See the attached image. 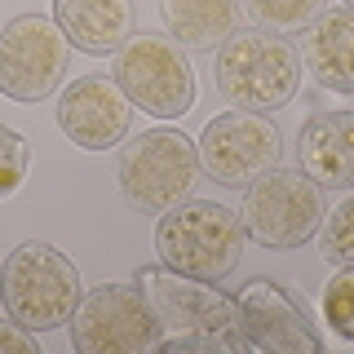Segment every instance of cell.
Segmentation results:
<instances>
[{
  "mask_svg": "<svg viewBox=\"0 0 354 354\" xmlns=\"http://www.w3.org/2000/svg\"><path fill=\"white\" fill-rule=\"evenodd\" d=\"M151 310L164 324L160 350H243L235 332V297L221 292L213 279L169 270V266H142L138 279Z\"/></svg>",
  "mask_w": 354,
  "mask_h": 354,
  "instance_id": "6da1fadb",
  "label": "cell"
},
{
  "mask_svg": "<svg viewBox=\"0 0 354 354\" xmlns=\"http://www.w3.org/2000/svg\"><path fill=\"white\" fill-rule=\"evenodd\" d=\"M80 270L62 248L44 239H27L9 248L0 266V306L31 332H53L80 306Z\"/></svg>",
  "mask_w": 354,
  "mask_h": 354,
  "instance_id": "7a4b0ae2",
  "label": "cell"
},
{
  "mask_svg": "<svg viewBox=\"0 0 354 354\" xmlns=\"http://www.w3.org/2000/svg\"><path fill=\"white\" fill-rule=\"evenodd\" d=\"M243 239H248L243 217L217 199H182L177 208L160 213V226H155V252L169 270L213 283H221L239 266Z\"/></svg>",
  "mask_w": 354,
  "mask_h": 354,
  "instance_id": "3957f363",
  "label": "cell"
},
{
  "mask_svg": "<svg viewBox=\"0 0 354 354\" xmlns=\"http://www.w3.org/2000/svg\"><path fill=\"white\" fill-rule=\"evenodd\" d=\"M301 88V53L274 31H235L217 49V93L239 111H279Z\"/></svg>",
  "mask_w": 354,
  "mask_h": 354,
  "instance_id": "277c9868",
  "label": "cell"
},
{
  "mask_svg": "<svg viewBox=\"0 0 354 354\" xmlns=\"http://www.w3.org/2000/svg\"><path fill=\"white\" fill-rule=\"evenodd\" d=\"M328 213V191L306 169H266L243 186V226L261 248H301L319 235Z\"/></svg>",
  "mask_w": 354,
  "mask_h": 354,
  "instance_id": "5b68a950",
  "label": "cell"
},
{
  "mask_svg": "<svg viewBox=\"0 0 354 354\" xmlns=\"http://www.w3.org/2000/svg\"><path fill=\"white\" fill-rule=\"evenodd\" d=\"M199 173V147L182 129H151L120 151V191L138 213H169L191 199Z\"/></svg>",
  "mask_w": 354,
  "mask_h": 354,
  "instance_id": "8992f818",
  "label": "cell"
},
{
  "mask_svg": "<svg viewBox=\"0 0 354 354\" xmlns=\"http://www.w3.org/2000/svg\"><path fill=\"white\" fill-rule=\"evenodd\" d=\"M115 84L155 120H182L195 106V66L173 36L133 31L115 49Z\"/></svg>",
  "mask_w": 354,
  "mask_h": 354,
  "instance_id": "52a82bcc",
  "label": "cell"
},
{
  "mask_svg": "<svg viewBox=\"0 0 354 354\" xmlns=\"http://www.w3.org/2000/svg\"><path fill=\"white\" fill-rule=\"evenodd\" d=\"M164 324L138 283H97L71 315V346L80 354H142L160 350Z\"/></svg>",
  "mask_w": 354,
  "mask_h": 354,
  "instance_id": "ba28073f",
  "label": "cell"
},
{
  "mask_svg": "<svg viewBox=\"0 0 354 354\" xmlns=\"http://www.w3.org/2000/svg\"><path fill=\"white\" fill-rule=\"evenodd\" d=\"M71 40L53 18L18 14L0 31V93L14 102H40L66 80Z\"/></svg>",
  "mask_w": 354,
  "mask_h": 354,
  "instance_id": "9c48e42d",
  "label": "cell"
},
{
  "mask_svg": "<svg viewBox=\"0 0 354 354\" xmlns=\"http://www.w3.org/2000/svg\"><path fill=\"white\" fill-rule=\"evenodd\" d=\"M199 164H204V173L213 177L221 186H243L252 182V177H261L266 169H274V160H279V129H274V120L266 115V111H226V115L208 120L204 133H199Z\"/></svg>",
  "mask_w": 354,
  "mask_h": 354,
  "instance_id": "30bf717a",
  "label": "cell"
},
{
  "mask_svg": "<svg viewBox=\"0 0 354 354\" xmlns=\"http://www.w3.org/2000/svg\"><path fill=\"white\" fill-rule=\"evenodd\" d=\"M235 332L243 350L266 354H319V332L306 319L301 301L283 292L274 279H248V288L235 297Z\"/></svg>",
  "mask_w": 354,
  "mask_h": 354,
  "instance_id": "8fae6325",
  "label": "cell"
},
{
  "mask_svg": "<svg viewBox=\"0 0 354 354\" xmlns=\"http://www.w3.org/2000/svg\"><path fill=\"white\" fill-rule=\"evenodd\" d=\"M58 124L75 147L111 151L129 138L133 102L124 97V88L115 80H106V75H80L58 97Z\"/></svg>",
  "mask_w": 354,
  "mask_h": 354,
  "instance_id": "7c38bea8",
  "label": "cell"
},
{
  "mask_svg": "<svg viewBox=\"0 0 354 354\" xmlns=\"http://www.w3.org/2000/svg\"><path fill=\"white\" fill-rule=\"evenodd\" d=\"M301 71L332 93H354V9L332 5L301 31Z\"/></svg>",
  "mask_w": 354,
  "mask_h": 354,
  "instance_id": "4fadbf2b",
  "label": "cell"
},
{
  "mask_svg": "<svg viewBox=\"0 0 354 354\" xmlns=\"http://www.w3.org/2000/svg\"><path fill=\"white\" fill-rule=\"evenodd\" d=\"M297 155L324 191H354V111L310 115L297 138Z\"/></svg>",
  "mask_w": 354,
  "mask_h": 354,
  "instance_id": "5bb4252c",
  "label": "cell"
},
{
  "mask_svg": "<svg viewBox=\"0 0 354 354\" xmlns=\"http://www.w3.org/2000/svg\"><path fill=\"white\" fill-rule=\"evenodd\" d=\"M53 22L80 53H115L133 36V0H53Z\"/></svg>",
  "mask_w": 354,
  "mask_h": 354,
  "instance_id": "9a60e30c",
  "label": "cell"
},
{
  "mask_svg": "<svg viewBox=\"0 0 354 354\" xmlns=\"http://www.w3.org/2000/svg\"><path fill=\"white\" fill-rule=\"evenodd\" d=\"M160 18L182 49L213 53L239 31V0H160Z\"/></svg>",
  "mask_w": 354,
  "mask_h": 354,
  "instance_id": "2e32d148",
  "label": "cell"
},
{
  "mask_svg": "<svg viewBox=\"0 0 354 354\" xmlns=\"http://www.w3.org/2000/svg\"><path fill=\"white\" fill-rule=\"evenodd\" d=\"M252 27L274 36H297L328 9V0H239Z\"/></svg>",
  "mask_w": 354,
  "mask_h": 354,
  "instance_id": "e0dca14e",
  "label": "cell"
},
{
  "mask_svg": "<svg viewBox=\"0 0 354 354\" xmlns=\"http://www.w3.org/2000/svg\"><path fill=\"white\" fill-rule=\"evenodd\" d=\"M319 257L332 266H354V195L324 213L319 226Z\"/></svg>",
  "mask_w": 354,
  "mask_h": 354,
  "instance_id": "ac0fdd59",
  "label": "cell"
},
{
  "mask_svg": "<svg viewBox=\"0 0 354 354\" xmlns=\"http://www.w3.org/2000/svg\"><path fill=\"white\" fill-rule=\"evenodd\" d=\"M324 319L341 341H354V266H337L324 288Z\"/></svg>",
  "mask_w": 354,
  "mask_h": 354,
  "instance_id": "d6986e66",
  "label": "cell"
},
{
  "mask_svg": "<svg viewBox=\"0 0 354 354\" xmlns=\"http://www.w3.org/2000/svg\"><path fill=\"white\" fill-rule=\"evenodd\" d=\"M22 182H27V138L0 124V199L18 195Z\"/></svg>",
  "mask_w": 354,
  "mask_h": 354,
  "instance_id": "ffe728a7",
  "label": "cell"
},
{
  "mask_svg": "<svg viewBox=\"0 0 354 354\" xmlns=\"http://www.w3.org/2000/svg\"><path fill=\"white\" fill-rule=\"evenodd\" d=\"M0 350H5V354H40L36 332L22 328L18 319H0Z\"/></svg>",
  "mask_w": 354,
  "mask_h": 354,
  "instance_id": "44dd1931",
  "label": "cell"
},
{
  "mask_svg": "<svg viewBox=\"0 0 354 354\" xmlns=\"http://www.w3.org/2000/svg\"><path fill=\"white\" fill-rule=\"evenodd\" d=\"M346 5H350V9H354V0H346Z\"/></svg>",
  "mask_w": 354,
  "mask_h": 354,
  "instance_id": "7402d4cb",
  "label": "cell"
}]
</instances>
